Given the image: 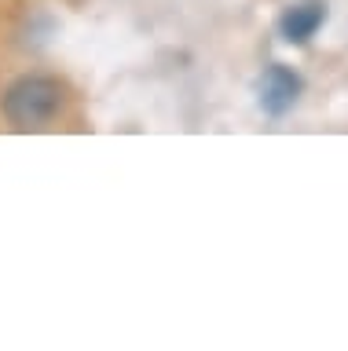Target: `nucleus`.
Segmentation results:
<instances>
[{"mask_svg": "<svg viewBox=\"0 0 348 351\" xmlns=\"http://www.w3.org/2000/svg\"><path fill=\"white\" fill-rule=\"evenodd\" d=\"M62 103H67V88L56 77H23V81L8 88L4 117L19 132H37V128H48L62 114Z\"/></svg>", "mask_w": 348, "mask_h": 351, "instance_id": "f257e3e1", "label": "nucleus"}, {"mask_svg": "<svg viewBox=\"0 0 348 351\" xmlns=\"http://www.w3.org/2000/svg\"><path fill=\"white\" fill-rule=\"evenodd\" d=\"M257 92H260V106H264V114L271 117H282L286 110L297 103V95H301V77L290 70V66H268L264 77H260V84H257Z\"/></svg>", "mask_w": 348, "mask_h": 351, "instance_id": "f03ea898", "label": "nucleus"}, {"mask_svg": "<svg viewBox=\"0 0 348 351\" xmlns=\"http://www.w3.org/2000/svg\"><path fill=\"white\" fill-rule=\"evenodd\" d=\"M323 22H326V8L319 0H308V4H293V8L282 11L279 33H282V40H290V44H308Z\"/></svg>", "mask_w": 348, "mask_h": 351, "instance_id": "7ed1b4c3", "label": "nucleus"}]
</instances>
